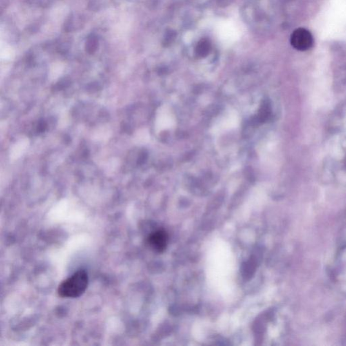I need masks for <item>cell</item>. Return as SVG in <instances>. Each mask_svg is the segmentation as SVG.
<instances>
[{
  "label": "cell",
  "instance_id": "obj_5",
  "mask_svg": "<svg viewBox=\"0 0 346 346\" xmlns=\"http://www.w3.org/2000/svg\"><path fill=\"white\" fill-rule=\"evenodd\" d=\"M197 50L200 54H203L207 53L209 49H210V43L207 39H202L197 45Z\"/></svg>",
  "mask_w": 346,
  "mask_h": 346
},
{
  "label": "cell",
  "instance_id": "obj_3",
  "mask_svg": "<svg viewBox=\"0 0 346 346\" xmlns=\"http://www.w3.org/2000/svg\"><path fill=\"white\" fill-rule=\"evenodd\" d=\"M147 243L155 252H163L167 248L168 235L164 230L154 231L147 238Z\"/></svg>",
  "mask_w": 346,
  "mask_h": 346
},
{
  "label": "cell",
  "instance_id": "obj_2",
  "mask_svg": "<svg viewBox=\"0 0 346 346\" xmlns=\"http://www.w3.org/2000/svg\"><path fill=\"white\" fill-rule=\"evenodd\" d=\"M291 43L296 50L307 51L312 47L314 39L312 34L307 29L299 28L291 35Z\"/></svg>",
  "mask_w": 346,
  "mask_h": 346
},
{
  "label": "cell",
  "instance_id": "obj_4",
  "mask_svg": "<svg viewBox=\"0 0 346 346\" xmlns=\"http://www.w3.org/2000/svg\"><path fill=\"white\" fill-rule=\"evenodd\" d=\"M97 46L98 39H96V37H89V39H87L86 44L87 52L90 53V54H92V53H94L95 51L96 50V49H97Z\"/></svg>",
  "mask_w": 346,
  "mask_h": 346
},
{
  "label": "cell",
  "instance_id": "obj_1",
  "mask_svg": "<svg viewBox=\"0 0 346 346\" xmlns=\"http://www.w3.org/2000/svg\"><path fill=\"white\" fill-rule=\"evenodd\" d=\"M88 283V274L86 271H76L72 276L60 284L58 294L62 298H79L86 291Z\"/></svg>",
  "mask_w": 346,
  "mask_h": 346
}]
</instances>
